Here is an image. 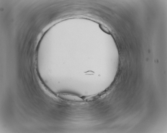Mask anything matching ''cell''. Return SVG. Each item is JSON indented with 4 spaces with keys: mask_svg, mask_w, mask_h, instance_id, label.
Instances as JSON below:
<instances>
[{
    "mask_svg": "<svg viewBox=\"0 0 167 133\" xmlns=\"http://www.w3.org/2000/svg\"><path fill=\"white\" fill-rule=\"evenodd\" d=\"M101 28L103 29V31H105V32L106 33H110V32L109 31L108 29L107 28V27L105 26H101Z\"/></svg>",
    "mask_w": 167,
    "mask_h": 133,
    "instance_id": "cell-2",
    "label": "cell"
},
{
    "mask_svg": "<svg viewBox=\"0 0 167 133\" xmlns=\"http://www.w3.org/2000/svg\"><path fill=\"white\" fill-rule=\"evenodd\" d=\"M60 99L67 101L76 102H80L84 101L80 97L74 95L67 93H61L58 95Z\"/></svg>",
    "mask_w": 167,
    "mask_h": 133,
    "instance_id": "cell-1",
    "label": "cell"
}]
</instances>
